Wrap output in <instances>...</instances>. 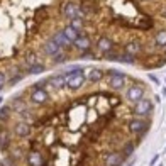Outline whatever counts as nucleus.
Returning <instances> with one entry per match:
<instances>
[{"label": "nucleus", "instance_id": "1", "mask_svg": "<svg viewBox=\"0 0 166 166\" xmlns=\"http://www.w3.org/2000/svg\"><path fill=\"white\" fill-rule=\"evenodd\" d=\"M107 75H109V78H107V86H109L110 90L120 92V90H124L127 86V80H129V76H127L124 71L112 68V70L107 71Z\"/></svg>", "mask_w": 166, "mask_h": 166}, {"label": "nucleus", "instance_id": "2", "mask_svg": "<svg viewBox=\"0 0 166 166\" xmlns=\"http://www.w3.org/2000/svg\"><path fill=\"white\" fill-rule=\"evenodd\" d=\"M151 129V120L148 119H139V117H132L127 122V131L132 136H137V137H144V136Z\"/></svg>", "mask_w": 166, "mask_h": 166}, {"label": "nucleus", "instance_id": "3", "mask_svg": "<svg viewBox=\"0 0 166 166\" xmlns=\"http://www.w3.org/2000/svg\"><path fill=\"white\" fill-rule=\"evenodd\" d=\"M153 112H154V102L149 97H144L143 100L134 103V107H132V115H134V117H139V119L151 117Z\"/></svg>", "mask_w": 166, "mask_h": 166}, {"label": "nucleus", "instance_id": "4", "mask_svg": "<svg viewBox=\"0 0 166 166\" xmlns=\"http://www.w3.org/2000/svg\"><path fill=\"white\" fill-rule=\"evenodd\" d=\"M146 97V88H144L141 83H132V85L126 86V92H124V98L129 103H137L139 100Z\"/></svg>", "mask_w": 166, "mask_h": 166}, {"label": "nucleus", "instance_id": "5", "mask_svg": "<svg viewBox=\"0 0 166 166\" xmlns=\"http://www.w3.org/2000/svg\"><path fill=\"white\" fill-rule=\"evenodd\" d=\"M60 12H61V15H63L65 19H68V20H73V19H76V17H81L80 5H78L76 2H73V0H68V2L61 3Z\"/></svg>", "mask_w": 166, "mask_h": 166}, {"label": "nucleus", "instance_id": "6", "mask_svg": "<svg viewBox=\"0 0 166 166\" xmlns=\"http://www.w3.org/2000/svg\"><path fill=\"white\" fill-rule=\"evenodd\" d=\"M49 102V93L46 92V88H31L29 93V103L34 107H43Z\"/></svg>", "mask_w": 166, "mask_h": 166}, {"label": "nucleus", "instance_id": "7", "mask_svg": "<svg viewBox=\"0 0 166 166\" xmlns=\"http://www.w3.org/2000/svg\"><path fill=\"white\" fill-rule=\"evenodd\" d=\"M26 164L27 166H46V158L39 149H31L26 153Z\"/></svg>", "mask_w": 166, "mask_h": 166}, {"label": "nucleus", "instance_id": "8", "mask_svg": "<svg viewBox=\"0 0 166 166\" xmlns=\"http://www.w3.org/2000/svg\"><path fill=\"white\" fill-rule=\"evenodd\" d=\"M10 131H12V134H14L15 137L26 139V137H29V136L32 134V126L27 124V122H22V120H17V122L12 126Z\"/></svg>", "mask_w": 166, "mask_h": 166}, {"label": "nucleus", "instance_id": "9", "mask_svg": "<svg viewBox=\"0 0 166 166\" xmlns=\"http://www.w3.org/2000/svg\"><path fill=\"white\" fill-rule=\"evenodd\" d=\"M124 161H126V158H124V154L120 151H110L107 154H103L102 158L103 166H122Z\"/></svg>", "mask_w": 166, "mask_h": 166}, {"label": "nucleus", "instance_id": "10", "mask_svg": "<svg viewBox=\"0 0 166 166\" xmlns=\"http://www.w3.org/2000/svg\"><path fill=\"white\" fill-rule=\"evenodd\" d=\"M73 48L78 49L81 54H83V53H90V49H92V41H90L88 36H80L73 43Z\"/></svg>", "mask_w": 166, "mask_h": 166}, {"label": "nucleus", "instance_id": "11", "mask_svg": "<svg viewBox=\"0 0 166 166\" xmlns=\"http://www.w3.org/2000/svg\"><path fill=\"white\" fill-rule=\"evenodd\" d=\"M141 53H143V44H141L139 41H129V43L124 46V54H127V56L136 58V56H139Z\"/></svg>", "mask_w": 166, "mask_h": 166}, {"label": "nucleus", "instance_id": "12", "mask_svg": "<svg viewBox=\"0 0 166 166\" xmlns=\"http://www.w3.org/2000/svg\"><path fill=\"white\" fill-rule=\"evenodd\" d=\"M48 85L53 86L54 90H61V88H66V78L63 73H58V75H51L48 76Z\"/></svg>", "mask_w": 166, "mask_h": 166}, {"label": "nucleus", "instance_id": "13", "mask_svg": "<svg viewBox=\"0 0 166 166\" xmlns=\"http://www.w3.org/2000/svg\"><path fill=\"white\" fill-rule=\"evenodd\" d=\"M97 49L102 53V54L114 51V41H112L109 36H102V37H98V41H97Z\"/></svg>", "mask_w": 166, "mask_h": 166}, {"label": "nucleus", "instance_id": "14", "mask_svg": "<svg viewBox=\"0 0 166 166\" xmlns=\"http://www.w3.org/2000/svg\"><path fill=\"white\" fill-rule=\"evenodd\" d=\"M43 49H44V53H46L48 56H51V58H54V56L60 54V53H63V51H65V49L58 46V44H56L53 39L46 41V43H44V46H43Z\"/></svg>", "mask_w": 166, "mask_h": 166}, {"label": "nucleus", "instance_id": "15", "mask_svg": "<svg viewBox=\"0 0 166 166\" xmlns=\"http://www.w3.org/2000/svg\"><path fill=\"white\" fill-rule=\"evenodd\" d=\"M105 76V71L102 68H92L88 73H86V80L90 83H100Z\"/></svg>", "mask_w": 166, "mask_h": 166}, {"label": "nucleus", "instance_id": "16", "mask_svg": "<svg viewBox=\"0 0 166 166\" xmlns=\"http://www.w3.org/2000/svg\"><path fill=\"white\" fill-rule=\"evenodd\" d=\"M61 32H63V34H65V37H66V39H68L70 41V43H75V41H76L78 39V37H80L81 36V32H78L76 31V29H73L71 26H66L65 29H63V31H61Z\"/></svg>", "mask_w": 166, "mask_h": 166}, {"label": "nucleus", "instance_id": "17", "mask_svg": "<svg viewBox=\"0 0 166 166\" xmlns=\"http://www.w3.org/2000/svg\"><path fill=\"white\" fill-rule=\"evenodd\" d=\"M10 117H12V107H10V103L0 107V124L3 126L7 120H10Z\"/></svg>", "mask_w": 166, "mask_h": 166}, {"label": "nucleus", "instance_id": "18", "mask_svg": "<svg viewBox=\"0 0 166 166\" xmlns=\"http://www.w3.org/2000/svg\"><path fill=\"white\" fill-rule=\"evenodd\" d=\"M51 39L54 41V43H56L60 48H63V49H66V48H70V46H71V43H70V41L65 37V34H63V32H56V34L51 37Z\"/></svg>", "mask_w": 166, "mask_h": 166}, {"label": "nucleus", "instance_id": "19", "mask_svg": "<svg viewBox=\"0 0 166 166\" xmlns=\"http://www.w3.org/2000/svg\"><path fill=\"white\" fill-rule=\"evenodd\" d=\"M154 44L159 49H164L166 48V29H161V31L156 32L154 36Z\"/></svg>", "mask_w": 166, "mask_h": 166}, {"label": "nucleus", "instance_id": "20", "mask_svg": "<svg viewBox=\"0 0 166 166\" xmlns=\"http://www.w3.org/2000/svg\"><path fill=\"white\" fill-rule=\"evenodd\" d=\"M24 63H26L27 68H31V66H36V65H41L39 58H37V54L34 51H29L26 54V60H24Z\"/></svg>", "mask_w": 166, "mask_h": 166}, {"label": "nucleus", "instance_id": "21", "mask_svg": "<svg viewBox=\"0 0 166 166\" xmlns=\"http://www.w3.org/2000/svg\"><path fill=\"white\" fill-rule=\"evenodd\" d=\"M134 151H136V143H126L122 146V151H120V153H122L124 158L127 159V158L132 156V153H134Z\"/></svg>", "mask_w": 166, "mask_h": 166}, {"label": "nucleus", "instance_id": "22", "mask_svg": "<svg viewBox=\"0 0 166 166\" xmlns=\"http://www.w3.org/2000/svg\"><path fill=\"white\" fill-rule=\"evenodd\" d=\"M43 71H46V66H44L43 63H41V65H36V66H31V68L26 70L27 75H39V73H43Z\"/></svg>", "mask_w": 166, "mask_h": 166}, {"label": "nucleus", "instance_id": "23", "mask_svg": "<svg viewBox=\"0 0 166 166\" xmlns=\"http://www.w3.org/2000/svg\"><path fill=\"white\" fill-rule=\"evenodd\" d=\"M70 22H71V24H70V26H71L73 29H76V31H78V32H80V31H81V29H83V27H85V20H83L81 17H76V19L70 20Z\"/></svg>", "mask_w": 166, "mask_h": 166}, {"label": "nucleus", "instance_id": "24", "mask_svg": "<svg viewBox=\"0 0 166 166\" xmlns=\"http://www.w3.org/2000/svg\"><path fill=\"white\" fill-rule=\"evenodd\" d=\"M66 60H68V56H66V53L63 51V53H60L58 56L53 58V63H54V65H61V63H65Z\"/></svg>", "mask_w": 166, "mask_h": 166}, {"label": "nucleus", "instance_id": "25", "mask_svg": "<svg viewBox=\"0 0 166 166\" xmlns=\"http://www.w3.org/2000/svg\"><path fill=\"white\" fill-rule=\"evenodd\" d=\"M119 61L120 63H126V65H134L136 60L132 56H127V54H119Z\"/></svg>", "mask_w": 166, "mask_h": 166}, {"label": "nucleus", "instance_id": "26", "mask_svg": "<svg viewBox=\"0 0 166 166\" xmlns=\"http://www.w3.org/2000/svg\"><path fill=\"white\" fill-rule=\"evenodd\" d=\"M103 60H107V61H119V54L115 51L105 53V54H103Z\"/></svg>", "mask_w": 166, "mask_h": 166}, {"label": "nucleus", "instance_id": "27", "mask_svg": "<svg viewBox=\"0 0 166 166\" xmlns=\"http://www.w3.org/2000/svg\"><path fill=\"white\" fill-rule=\"evenodd\" d=\"M9 83V76H7L5 71H0V92H2V88Z\"/></svg>", "mask_w": 166, "mask_h": 166}, {"label": "nucleus", "instance_id": "28", "mask_svg": "<svg viewBox=\"0 0 166 166\" xmlns=\"http://www.w3.org/2000/svg\"><path fill=\"white\" fill-rule=\"evenodd\" d=\"M158 161H159V154H154V156H153V159H151V163H149V166H156Z\"/></svg>", "mask_w": 166, "mask_h": 166}, {"label": "nucleus", "instance_id": "29", "mask_svg": "<svg viewBox=\"0 0 166 166\" xmlns=\"http://www.w3.org/2000/svg\"><path fill=\"white\" fill-rule=\"evenodd\" d=\"M148 78H149V80H151V81H154L156 85H159V80H158V78H156L153 73H148Z\"/></svg>", "mask_w": 166, "mask_h": 166}, {"label": "nucleus", "instance_id": "30", "mask_svg": "<svg viewBox=\"0 0 166 166\" xmlns=\"http://www.w3.org/2000/svg\"><path fill=\"white\" fill-rule=\"evenodd\" d=\"M159 14H161V15H163V17L166 19V5H164V7H161V10H159Z\"/></svg>", "mask_w": 166, "mask_h": 166}, {"label": "nucleus", "instance_id": "31", "mask_svg": "<svg viewBox=\"0 0 166 166\" xmlns=\"http://www.w3.org/2000/svg\"><path fill=\"white\" fill-rule=\"evenodd\" d=\"M153 102L159 103V102H161V97H159V95H154V97H153Z\"/></svg>", "mask_w": 166, "mask_h": 166}, {"label": "nucleus", "instance_id": "32", "mask_svg": "<svg viewBox=\"0 0 166 166\" xmlns=\"http://www.w3.org/2000/svg\"><path fill=\"white\" fill-rule=\"evenodd\" d=\"M134 163H136V158H131V161H129L126 166H134Z\"/></svg>", "mask_w": 166, "mask_h": 166}, {"label": "nucleus", "instance_id": "33", "mask_svg": "<svg viewBox=\"0 0 166 166\" xmlns=\"http://www.w3.org/2000/svg\"><path fill=\"white\" fill-rule=\"evenodd\" d=\"M163 97H166V86H163Z\"/></svg>", "mask_w": 166, "mask_h": 166}, {"label": "nucleus", "instance_id": "34", "mask_svg": "<svg viewBox=\"0 0 166 166\" xmlns=\"http://www.w3.org/2000/svg\"><path fill=\"white\" fill-rule=\"evenodd\" d=\"M156 166H163V163H158V164H156Z\"/></svg>", "mask_w": 166, "mask_h": 166}, {"label": "nucleus", "instance_id": "35", "mask_svg": "<svg viewBox=\"0 0 166 166\" xmlns=\"http://www.w3.org/2000/svg\"><path fill=\"white\" fill-rule=\"evenodd\" d=\"M2 100H3V98H2V97H0V105H2Z\"/></svg>", "mask_w": 166, "mask_h": 166}, {"label": "nucleus", "instance_id": "36", "mask_svg": "<svg viewBox=\"0 0 166 166\" xmlns=\"http://www.w3.org/2000/svg\"><path fill=\"white\" fill-rule=\"evenodd\" d=\"M164 83H166V78H164Z\"/></svg>", "mask_w": 166, "mask_h": 166}, {"label": "nucleus", "instance_id": "37", "mask_svg": "<svg viewBox=\"0 0 166 166\" xmlns=\"http://www.w3.org/2000/svg\"><path fill=\"white\" fill-rule=\"evenodd\" d=\"M164 49H166V48H164Z\"/></svg>", "mask_w": 166, "mask_h": 166}]
</instances>
